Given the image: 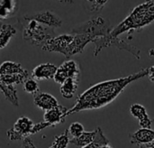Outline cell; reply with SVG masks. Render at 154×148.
Instances as JSON below:
<instances>
[{
	"label": "cell",
	"mask_w": 154,
	"mask_h": 148,
	"mask_svg": "<svg viewBox=\"0 0 154 148\" xmlns=\"http://www.w3.org/2000/svg\"><path fill=\"white\" fill-rule=\"evenodd\" d=\"M147 74L148 69H143L126 77L109 80L93 85L79 96L74 107L68 109L66 118L80 111L99 109L107 106L112 103L129 84L144 78Z\"/></svg>",
	"instance_id": "1"
},
{
	"label": "cell",
	"mask_w": 154,
	"mask_h": 148,
	"mask_svg": "<svg viewBox=\"0 0 154 148\" xmlns=\"http://www.w3.org/2000/svg\"><path fill=\"white\" fill-rule=\"evenodd\" d=\"M152 22H154V0H146L137 5L126 18L115 26L111 30L110 35L119 37L124 33H132L149 25Z\"/></svg>",
	"instance_id": "2"
},
{
	"label": "cell",
	"mask_w": 154,
	"mask_h": 148,
	"mask_svg": "<svg viewBox=\"0 0 154 148\" xmlns=\"http://www.w3.org/2000/svg\"><path fill=\"white\" fill-rule=\"evenodd\" d=\"M23 24V39L30 44L35 46H43L50 39L55 37L54 29L42 24L35 20H28Z\"/></svg>",
	"instance_id": "3"
},
{
	"label": "cell",
	"mask_w": 154,
	"mask_h": 148,
	"mask_svg": "<svg viewBox=\"0 0 154 148\" xmlns=\"http://www.w3.org/2000/svg\"><path fill=\"white\" fill-rule=\"evenodd\" d=\"M111 24L108 20L101 16H94L85 23L75 26L71 30L72 34H87L94 38L107 35L112 30Z\"/></svg>",
	"instance_id": "4"
},
{
	"label": "cell",
	"mask_w": 154,
	"mask_h": 148,
	"mask_svg": "<svg viewBox=\"0 0 154 148\" xmlns=\"http://www.w3.org/2000/svg\"><path fill=\"white\" fill-rule=\"evenodd\" d=\"M93 43H95V50H94V56L97 57L99 52L104 49L110 46H115L119 50L126 51L130 52L132 55H134L136 59H141V51L136 46L130 44L129 43L125 42L123 39H120L119 37H112L110 35V33L102 37H97L93 41Z\"/></svg>",
	"instance_id": "5"
},
{
	"label": "cell",
	"mask_w": 154,
	"mask_h": 148,
	"mask_svg": "<svg viewBox=\"0 0 154 148\" xmlns=\"http://www.w3.org/2000/svg\"><path fill=\"white\" fill-rule=\"evenodd\" d=\"M34 123L27 117H20L14 127L6 131V136L11 141L24 140L32 135V130Z\"/></svg>",
	"instance_id": "6"
},
{
	"label": "cell",
	"mask_w": 154,
	"mask_h": 148,
	"mask_svg": "<svg viewBox=\"0 0 154 148\" xmlns=\"http://www.w3.org/2000/svg\"><path fill=\"white\" fill-rule=\"evenodd\" d=\"M74 79L79 80L80 69L79 65L74 60H69L62 62L57 69L53 80L56 83L62 84L67 79Z\"/></svg>",
	"instance_id": "7"
},
{
	"label": "cell",
	"mask_w": 154,
	"mask_h": 148,
	"mask_svg": "<svg viewBox=\"0 0 154 148\" xmlns=\"http://www.w3.org/2000/svg\"><path fill=\"white\" fill-rule=\"evenodd\" d=\"M23 21H28V20H35L36 22L44 24L48 27H51L52 29L60 27L62 25V20L61 18L53 13L52 11H42L34 14H28L23 16Z\"/></svg>",
	"instance_id": "8"
},
{
	"label": "cell",
	"mask_w": 154,
	"mask_h": 148,
	"mask_svg": "<svg viewBox=\"0 0 154 148\" xmlns=\"http://www.w3.org/2000/svg\"><path fill=\"white\" fill-rule=\"evenodd\" d=\"M73 34L72 33H65L60 34L58 36H55L49 41H47L44 45L42 47V51L45 52H55L61 54H64L66 49L70 44V43L73 40Z\"/></svg>",
	"instance_id": "9"
},
{
	"label": "cell",
	"mask_w": 154,
	"mask_h": 148,
	"mask_svg": "<svg viewBox=\"0 0 154 148\" xmlns=\"http://www.w3.org/2000/svg\"><path fill=\"white\" fill-rule=\"evenodd\" d=\"M73 40L70 44L68 46L64 52V56L66 58H69L75 54L81 53L84 52L86 46L89 43H93L94 38L87 35V34H73Z\"/></svg>",
	"instance_id": "10"
},
{
	"label": "cell",
	"mask_w": 154,
	"mask_h": 148,
	"mask_svg": "<svg viewBox=\"0 0 154 148\" xmlns=\"http://www.w3.org/2000/svg\"><path fill=\"white\" fill-rule=\"evenodd\" d=\"M57 69H58V67L56 65H54L53 63H50V62L42 63L38 66H36L32 71L31 76H32V79L35 80L36 81L51 80V79H53Z\"/></svg>",
	"instance_id": "11"
},
{
	"label": "cell",
	"mask_w": 154,
	"mask_h": 148,
	"mask_svg": "<svg viewBox=\"0 0 154 148\" xmlns=\"http://www.w3.org/2000/svg\"><path fill=\"white\" fill-rule=\"evenodd\" d=\"M68 111V109L59 105L58 107L44 111L43 114V119L45 122L49 123L51 127H55L59 124L64 123L66 118V113Z\"/></svg>",
	"instance_id": "12"
},
{
	"label": "cell",
	"mask_w": 154,
	"mask_h": 148,
	"mask_svg": "<svg viewBox=\"0 0 154 148\" xmlns=\"http://www.w3.org/2000/svg\"><path fill=\"white\" fill-rule=\"evenodd\" d=\"M33 97L34 105L43 111L52 109L60 105L55 97L46 92H39Z\"/></svg>",
	"instance_id": "13"
},
{
	"label": "cell",
	"mask_w": 154,
	"mask_h": 148,
	"mask_svg": "<svg viewBox=\"0 0 154 148\" xmlns=\"http://www.w3.org/2000/svg\"><path fill=\"white\" fill-rule=\"evenodd\" d=\"M130 113L134 118L138 119L141 128H151L152 120L150 118L146 109L143 105L138 103L133 104L130 107Z\"/></svg>",
	"instance_id": "14"
},
{
	"label": "cell",
	"mask_w": 154,
	"mask_h": 148,
	"mask_svg": "<svg viewBox=\"0 0 154 148\" xmlns=\"http://www.w3.org/2000/svg\"><path fill=\"white\" fill-rule=\"evenodd\" d=\"M130 143L134 146H147L154 139V131L151 128H140L129 135Z\"/></svg>",
	"instance_id": "15"
},
{
	"label": "cell",
	"mask_w": 154,
	"mask_h": 148,
	"mask_svg": "<svg viewBox=\"0 0 154 148\" xmlns=\"http://www.w3.org/2000/svg\"><path fill=\"white\" fill-rule=\"evenodd\" d=\"M29 73L27 70L22 67L20 63L6 61L0 65V75H8V74H26Z\"/></svg>",
	"instance_id": "16"
},
{
	"label": "cell",
	"mask_w": 154,
	"mask_h": 148,
	"mask_svg": "<svg viewBox=\"0 0 154 148\" xmlns=\"http://www.w3.org/2000/svg\"><path fill=\"white\" fill-rule=\"evenodd\" d=\"M79 80L70 79V78L67 79L60 85V93L62 97L67 99H72L79 88Z\"/></svg>",
	"instance_id": "17"
},
{
	"label": "cell",
	"mask_w": 154,
	"mask_h": 148,
	"mask_svg": "<svg viewBox=\"0 0 154 148\" xmlns=\"http://www.w3.org/2000/svg\"><path fill=\"white\" fill-rule=\"evenodd\" d=\"M0 91L5 95V99L10 101L14 106H19V99L17 96V90L14 85L5 84L0 81Z\"/></svg>",
	"instance_id": "18"
},
{
	"label": "cell",
	"mask_w": 154,
	"mask_h": 148,
	"mask_svg": "<svg viewBox=\"0 0 154 148\" xmlns=\"http://www.w3.org/2000/svg\"><path fill=\"white\" fill-rule=\"evenodd\" d=\"M16 34L15 28L11 24H2L0 27V49H4Z\"/></svg>",
	"instance_id": "19"
},
{
	"label": "cell",
	"mask_w": 154,
	"mask_h": 148,
	"mask_svg": "<svg viewBox=\"0 0 154 148\" xmlns=\"http://www.w3.org/2000/svg\"><path fill=\"white\" fill-rule=\"evenodd\" d=\"M95 137H96V129L94 131H91V132H86L85 131L79 137L71 138L69 140V143L78 146L79 148H82L89 145L90 143H92L95 139Z\"/></svg>",
	"instance_id": "20"
},
{
	"label": "cell",
	"mask_w": 154,
	"mask_h": 148,
	"mask_svg": "<svg viewBox=\"0 0 154 148\" xmlns=\"http://www.w3.org/2000/svg\"><path fill=\"white\" fill-rule=\"evenodd\" d=\"M107 145H109V140L105 136L102 129L100 128H96V137H95L94 141L82 148H101L102 146H107Z\"/></svg>",
	"instance_id": "21"
},
{
	"label": "cell",
	"mask_w": 154,
	"mask_h": 148,
	"mask_svg": "<svg viewBox=\"0 0 154 148\" xmlns=\"http://www.w3.org/2000/svg\"><path fill=\"white\" fill-rule=\"evenodd\" d=\"M69 135L68 129H66L63 133L54 137L52 144L49 148H68L69 144Z\"/></svg>",
	"instance_id": "22"
},
{
	"label": "cell",
	"mask_w": 154,
	"mask_h": 148,
	"mask_svg": "<svg viewBox=\"0 0 154 148\" xmlns=\"http://www.w3.org/2000/svg\"><path fill=\"white\" fill-rule=\"evenodd\" d=\"M23 90L29 94H32V95H36L37 93L40 92V87H39V84L38 82L32 79V78H28L23 83Z\"/></svg>",
	"instance_id": "23"
},
{
	"label": "cell",
	"mask_w": 154,
	"mask_h": 148,
	"mask_svg": "<svg viewBox=\"0 0 154 148\" xmlns=\"http://www.w3.org/2000/svg\"><path fill=\"white\" fill-rule=\"evenodd\" d=\"M68 131H69V135L71 136L72 138H75V137H79L80 135H82L85 132V129L81 123L74 122V123L70 124Z\"/></svg>",
	"instance_id": "24"
},
{
	"label": "cell",
	"mask_w": 154,
	"mask_h": 148,
	"mask_svg": "<svg viewBox=\"0 0 154 148\" xmlns=\"http://www.w3.org/2000/svg\"><path fill=\"white\" fill-rule=\"evenodd\" d=\"M0 6L7 10L8 13L13 15L18 8L17 0H0Z\"/></svg>",
	"instance_id": "25"
},
{
	"label": "cell",
	"mask_w": 154,
	"mask_h": 148,
	"mask_svg": "<svg viewBox=\"0 0 154 148\" xmlns=\"http://www.w3.org/2000/svg\"><path fill=\"white\" fill-rule=\"evenodd\" d=\"M86 1H88L91 5L90 10L96 12L101 10L106 5L108 0H86Z\"/></svg>",
	"instance_id": "26"
},
{
	"label": "cell",
	"mask_w": 154,
	"mask_h": 148,
	"mask_svg": "<svg viewBox=\"0 0 154 148\" xmlns=\"http://www.w3.org/2000/svg\"><path fill=\"white\" fill-rule=\"evenodd\" d=\"M51 125L45 121L43 122H40V123H37V124H34L33 128H32V135H34V134H37L39 133L40 131L47 128H50Z\"/></svg>",
	"instance_id": "27"
},
{
	"label": "cell",
	"mask_w": 154,
	"mask_h": 148,
	"mask_svg": "<svg viewBox=\"0 0 154 148\" xmlns=\"http://www.w3.org/2000/svg\"><path fill=\"white\" fill-rule=\"evenodd\" d=\"M148 69V74L147 76L149 77L150 80L154 82V65L151 66L150 68H147Z\"/></svg>",
	"instance_id": "28"
},
{
	"label": "cell",
	"mask_w": 154,
	"mask_h": 148,
	"mask_svg": "<svg viewBox=\"0 0 154 148\" xmlns=\"http://www.w3.org/2000/svg\"><path fill=\"white\" fill-rule=\"evenodd\" d=\"M32 141L29 137L25 138L23 140V146H22V148H33L32 146Z\"/></svg>",
	"instance_id": "29"
},
{
	"label": "cell",
	"mask_w": 154,
	"mask_h": 148,
	"mask_svg": "<svg viewBox=\"0 0 154 148\" xmlns=\"http://www.w3.org/2000/svg\"><path fill=\"white\" fill-rule=\"evenodd\" d=\"M147 148H154V139L152 141V142H150L147 146H145Z\"/></svg>",
	"instance_id": "30"
},
{
	"label": "cell",
	"mask_w": 154,
	"mask_h": 148,
	"mask_svg": "<svg viewBox=\"0 0 154 148\" xmlns=\"http://www.w3.org/2000/svg\"><path fill=\"white\" fill-rule=\"evenodd\" d=\"M101 148H113L110 145H107V146H102Z\"/></svg>",
	"instance_id": "31"
},
{
	"label": "cell",
	"mask_w": 154,
	"mask_h": 148,
	"mask_svg": "<svg viewBox=\"0 0 154 148\" xmlns=\"http://www.w3.org/2000/svg\"><path fill=\"white\" fill-rule=\"evenodd\" d=\"M32 147H33V148H37L36 146H35V145L33 144V142H32Z\"/></svg>",
	"instance_id": "32"
},
{
	"label": "cell",
	"mask_w": 154,
	"mask_h": 148,
	"mask_svg": "<svg viewBox=\"0 0 154 148\" xmlns=\"http://www.w3.org/2000/svg\"><path fill=\"white\" fill-rule=\"evenodd\" d=\"M140 148H147V147H146L145 146H140Z\"/></svg>",
	"instance_id": "33"
}]
</instances>
